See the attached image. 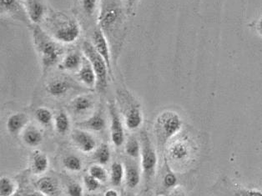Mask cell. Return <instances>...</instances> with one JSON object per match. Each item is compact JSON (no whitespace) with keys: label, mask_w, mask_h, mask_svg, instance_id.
<instances>
[{"label":"cell","mask_w":262,"mask_h":196,"mask_svg":"<svg viewBox=\"0 0 262 196\" xmlns=\"http://www.w3.org/2000/svg\"><path fill=\"white\" fill-rule=\"evenodd\" d=\"M168 196H186L183 189L180 188H174Z\"/></svg>","instance_id":"obj_38"},{"label":"cell","mask_w":262,"mask_h":196,"mask_svg":"<svg viewBox=\"0 0 262 196\" xmlns=\"http://www.w3.org/2000/svg\"><path fill=\"white\" fill-rule=\"evenodd\" d=\"M125 181L128 187L135 189L138 186L140 182V171L139 167L133 164L128 163L125 166Z\"/></svg>","instance_id":"obj_24"},{"label":"cell","mask_w":262,"mask_h":196,"mask_svg":"<svg viewBox=\"0 0 262 196\" xmlns=\"http://www.w3.org/2000/svg\"><path fill=\"white\" fill-rule=\"evenodd\" d=\"M83 182H84V187L89 192L96 191L100 187V184H101L100 181L90 176L89 173L84 176Z\"/></svg>","instance_id":"obj_34"},{"label":"cell","mask_w":262,"mask_h":196,"mask_svg":"<svg viewBox=\"0 0 262 196\" xmlns=\"http://www.w3.org/2000/svg\"><path fill=\"white\" fill-rule=\"evenodd\" d=\"M77 126L81 129L93 132H100L104 130L106 127V120L104 111H102L101 108H99L88 119L77 123Z\"/></svg>","instance_id":"obj_14"},{"label":"cell","mask_w":262,"mask_h":196,"mask_svg":"<svg viewBox=\"0 0 262 196\" xmlns=\"http://www.w3.org/2000/svg\"><path fill=\"white\" fill-rule=\"evenodd\" d=\"M182 120L179 114L172 111L161 112L155 121L154 131L158 145L161 148L178 135L182 128Z\"/></svg>","instance_id":"obj_3"},{"label":"cell","mask_w":262,"mask_h":196,"mask_svg":"<svg viewBox=\"0 0 262 196\" xmlns=\"http://www.w3.org/2000/svg\"><path fill=\"white\" fill-rule=\"evenodd\" d=\"M232 196H262V190L255 189H239Z\"/></svg>","instance_id":"obj_36"},{"label":"cell","mask_w":262,"mask_h":196,"mask_svg":"<svg viewBox=\"0 0 262 196\" xmlns=\"http://www.w3.org/2000/svg\"><path fill=\"white\" fill-rule=\"evenodd\" d=\"M27 196H45V195H43V194H40V195H39V194H30Z\"/></svg>","instance_id":"obj_41"},{"label":"cell","mask_w":262,"mask_h":196,"mask_svg":"<svg viewBox=\"0 0 262 196\" xmlns=\"http://www.w3.org/2000/svg\"><path fill=\"white\" fill-rule=\"evenodd\" d=\"M84 56L77 51H71L66 54L59 63V68L68 72H76L79 71L83 63Z\"/></svg>","instance_id":"obj_18"},{"label":"cell","mask_w":262,"mask_h":196,"mask_svg":"<svg viewBox=\"0 0 262 196\" xmlns=\"http://www.w3.org/2000/svg\"><path fill=\"white\" fill-rule=\"evenodd\" d=\"M108 114L111 119L110 130L111 141L115 146L120 147L125 142V134L122 120L120 119L119 111L114 103L108 104Z\"/></svg>","instance_id":"obj_9"},{"label":"cell","mask_w":262,"mask_h":196,"mask_svg":"<svg viewBox=\"0 0 262 196\" xmlns=\"http://www.w3.org/2000/svg\"><path fill=\"white\" fill-rule=\"evenodd\" d=\"M95 102L91 95H82L75 97L70 102V108L75 115H84L91 111Z\"/></svg>","instance_id":"obj_19"},{"label":"cell","mask_w":262,"mask_h":196,"mask_svg":"<svg viewBox=\"0 0 262 196\" xmlns=\"http://www.w3.org/2000/svg\"><path fill=\"white\" fill-rule=\"evenodd\" d=\"M124 150L129 158L134 160L140 158L141 152V144L140 140L136 137H129L124 145Z\"/></svg>","instance_id":"obj_27"},{"label":"cell","mask_w":262,"mask_h":196,"mask_svg":"<svg viewBox=\"0 0 262 196\" xmlns=\"http://www.w3.org/2000/svg\"><path fill=\"white\" fill-rule=\"evenodd\" d=\"M71 139L79 150L83 153H91L97 148L95 137L90 132L81 128H75L71 133Z\"/></svg>","instance_id":"obj_11"},{"label":"cell","mask_w":262,"mask_h":196,"mask_svg":"<svg viewBox=\"0 0 262 196\" xmlns=\"http://www.w3.org/2000/svg\"><path fill=\"white\" fill-rule=\"evenodd\" d=\"M95 196H102V195H95ZM103 196H104V195H103Z\"/></svg>","instance_id":"obj_43"},{"label":"cell","mask_w":262,"mask_h":196,"mask_svg":"<svg viewBox=\"0 0 262 196\" xmlns=\"http://www.w3.org/2000/svg\"><path fill=\"white\" fill-rule=\"evenodd\" d=\"M104 196H120L117 190L114 189H107L106 191L104 192Z\"/></svg>","instance_id":"obj_39"},{"label":"cell","mask_w":262,"mask_h":196,"mask_svg":"<svg viewBox=\"0 0 262 196\" xmlns=\"http://www.w3.org/2000/svg\"><path fill=\"white\" fill-rule=\"evenodd\" d=\"M37 189L45 196H55L59 193V185L54 179L46 176L37 181Z\"/></svg>","instance_id":"obj_22"},{"label":"cell","mask_w":262,"mask_h":196,"mask_svg":"<svg viewBox=\"0 0 262 196\" xmlns=\"http://www.w3.org/2000/svg\"><path fill=\"white\" fill-rule=\"evenodd\" d=\"M30 118L23 112L12 114L6 121V128L11 136H17L23 133L29 125Z\"/></svg>","instance_id":"obj_15"},{"label":"cell","mask_w":262,"mask_h":196,"mask_svg":"<svg viewBox=\"0 0 262 196\" xmlns=\"http://www.w3.org/2000/svg\"><path fill=\"white\" fill-rule=\"evenodd\" d=\"M119 98L124 104V125L129 130H136L141 127L144 122L142 111L140 104L134 99L127 91H119Z\"/></svg>","instance_id":"obj_7"},{"label":"cell","mask_w":262,"mask_h":196,"mask_svg":"<svg viewBox=\"0 0 262 196\" xmlns=\"http://www.w3.org/2000/svg\"><path fill=\"white\" fill-rule=\"evenodd\" d=\"M141 152H140V165L143 176L146 182L154 178L158 165V156L156 148L152 144L149 136L143 133L141 136Z\"/></svg>","instance_id":"obj_6"},{"label":"cell","mask_w":262,"mask_h":196,"mask_svg":"<svg viewBox=\"0 0 262 196\" xmlns=\"http://www.w3.org/2000/svg\"><path fill=\"white\" fill-rule=\"evenodd\" d=\"M143 196H152V195H151V194H145V195H143Z\"/></svg>","instance_id":"obj_42"},{"label":"cell","mask_w":262,"mask_h":196,"mask_svg":"<svg viewBox=\"0 0 262 196\" xmlns=\"http://www.w3.org/2000/svg\"><path fill=\"white\" fill-rule=\"evenodd\" d=\"M89 175L96 179L100 183H104L108 179V173L104 166L100 164L92 165L89 168Z\"/></svg>","instance_id":"obj_32"},{"label":"cell","mask_w":262,"mask_h":196,"mask_svg":"<svg viewBox=\"0 0 262 196\" xmlns=\"http://www.w3.org/2000/svg\"><path fill=\"white\" fill-rule=\"evenodd\" d=\"M23 2L30 22L37 25L46 19L47 7L43 0H23Z\"/></svg>","instance_id":"obj_13"},{"label":"cell","mask_w":262,"mask_h":196,"mask_svg":"<svg viewBox=\"0 0 262 196\" xmlns=\"http://www.w3.org/2000/svg\"><path fill=\"white\" fill-rule=\"evenodd\" d=\"M255 29H256L258 34L262 37V17L258 19L257 23L255 25Z\"/></svg>","instance_id":"obj_40"},{"label":"cell","mask_w":262,"mask_h":196,"mask_svg":"<svg viewBox=\"0 0 262 196\" xmlns=\"http://www.w3.org/2000/svg\"><path fill=\"white\" fill-rule=\"evenodd\" d=\"M138 0H124V6L128 14H132Z\"/></svg>","instance_id":"obj_37"},{"label":"cell","mask_w":262,"mask_h":196,"mask_svg":"<svg viewBox=\"0 0 262 196\" xmlns=\"http://www.w3.org/2000/svg\"><path fill=\"white\" fill-rule=\"evenodd\" d=\"M191 155L192 146L189 140H185V138L174 140L168 147V158L174 164L180 165L187 162Z\"/></svg>","instance_id":"obj_8"},{"label":"cell","mask_w":262,"mask_h":196,"mask_svg":"<svg viewBox=\"0 0 262 196\" xmlns=\"http://www.w3.org/2000/svg\"><path fill=\"white\" fill-rule=\"evenodd\" d=\"M72 88V83L64 77H56L46 84V91L52 97L60 98L67 95Z\"/></svg>","instance_id":"obj_16"},{"label":"cell","mask_w":262,"mask_h":196,"mask_svg":"<svg viewBox=\"0 0 262 196\" xmlns=\"http://www.w3.org/2000/svg\"><path fill=\"white\" fill-rule=\"evenodd\" d=\"M54 126L57 133L62 136L70 132L71 122L68 114H66L64 111H59L54 115Z\"/></svg>","instance_id":"obj_23"},{"label":"cell","mask_w":262,"mask_h":196,"mask_svg":"<svg viewBox=\"0 0 262 196\" xmlns=\"http://www.w3.org/2000/svg\"><path fill=\"white\" fill-rule=\"evenodd\" d=\"M0 11L2 15L17 18L23 22L30 20L23 0H0Z\"/></svg>","instance_id":"obj_10"},{"label":"cell","mask_w":262,"mask_h":196,"mask_svg":"<svg viewBox=\"0 0 262 196\" xmlns=\"http://www.w3.org/2000/svg\"><path fill=\"white\" fill-rule=\"evenodd\" d=\"M165 173L162 179V186L165 189H173L177 187L178 178L174 171L170 169L169 161L165 160Z\"/></svg>","instance_id":"obj_29"},{"label":"cell","mask_w":262,"mask_h":196,"mask_svg":"<svg viewBox=\"0 0 262 196\" xmlns=\"http://www.w3.org/2000/svg\"><path fill=\"white\" fill-rule=\"evenodd\" d=\"M99 25L107 38L117 36L123 25V12L116 0H102Z\"/></svg>","instance_id":"obj_4"},{"label":"cell","mask_w":262,"mask_h":196,"mask_svg":"<svg viewBox=\"0 0 262 196\" xmlns=\"http://www.w3.org/2000/svg\"><path fill=\"white\" fill-rule=\"evenodd\" d=\"M79 6L86 17H92L97 9L98 0H79Z\"/></svg>","instance_id":"obj_33"},{"label":"cell","mask_w":262,"mask_h":196,"mask_svg":"<svg viewBox=\"0 0 262 196\" xmlns=\"http://www.w3.org/2000/svg\"><path fill=\"white\" fill-rule=\"evenodd\" d=\"M125 177V167L122 163L115 161L111 167V181L114 186L121 185Z\"/></svg>","instance_id":"obj_25"},{"label":"cell","mask_w":262,"mask_h":196,"mask_svg":"<svg viewBox=\"0 0 262 196\" xmlns=\"http://www.w3.org/2000/svg\"><path fill=\"white\" fill-rule=\"evenodd\" d=\"M82 51L84 56L91 62L93 69L95 70L97 83L96 88L99 91H104L108 83V75L110 72L108 64L104 58L95 50V47L90 41H84L82 45Z\"/></svg>","instance_id":"obj_5"},{"label":"cell","mask_w":262,"mask_h":196,"mask_svg":"<svg viewBox=\"0 0 262 196\" xmlns=\"http://www.w3.org/2000/svg\"><path fill=\"white\" fill-rule=\"evenodd\" d=\"M46 18L49 34L57 42L70 45L78 40L80 35V27L75 18L58 12Z\"/></svg>","instance_id":"obj_2"},{"label":"cell","mask_w":262,"mask_h":196,"mask_svg":"<svg viewBox=\"0 0 262 196\" xmlns=\"http://www.w3.org/2000/svg\"><path fill=\"white\" fill-rule=\"evenodd\" d=\"M76 76L79 81L81 82L83 84L89 87V88H93L96 87L97 83V78L95 75V70L91 66V62L88 60L84 55V59L82 63L81 67L79 69V71L76 73Z\"/></svg>","instance_id":"obj_17"},{"label":"cell","mask_w":262,"mask_h":196,"mask_svg":"<svg viewBox=\"0 0 262 196\" xmlns=\"http://www.w3.org/2000/svg\"><path fill=\"white\" fill-rule=\"evenodd\" d=\"M31 169L33 173L41 176L46 173L50 166V160L42 151H34L31 157Z\"/></svg>","instance_id":"obj_21"},{"label":"cell","mask_w":262,"mask_h":196,"mask_svg":"<svg viewBox=\"0 0 262 196\" xmlns=\"http://www.w3.org/2000/svg\"><path fill=\"white\" fill-rule=\"evenodd\" d=\"M22 140L27 146L35 148L43 143V133L36 126L28 125L22 133Z\"/></svg>","instance_id":"obj_20"},{"label":"cell","mask_w":262,"mask_h":196,"mask_svg":"<svg viewBox=\"0 0 262 196\" xmlns=\"http://www.w3.org/2000/svg\"><path fill=\"white\" fill-rule=\"evenodd\" d=\"M91 43L95 47V50L104 58V60L108 64V70L111 73V47L108 43V38L100 27L96 28L93 31L91 37Z\"/></svg>","instance_id":"obj_12"},{"label":"cell","mask_w":262,"mask_h":196,"mask_svg":"<svg viewBox=\"0 0 262 196\" xmlns=\"http://www.w3.org/2000/svg\"><path fill=\"white\" fill-rule=\"evenodd\" d=\"M34 117L39 124L43 126H50L54 124V115L50 108L46 107H39L34 112Z\"/></svg>","instance_id":"obj_26"},{"label":"cell","mask_w":262,"mask_h":196,"mask_svg":"<svg viewBox=\"0 0 262 196\" xmlns=\"http://www.w3.org/2000/svg\"><path fill=\"white\" fill-rule=\"evenodd\" d=\"M18 185L13 179L2 176L0 180V196H14Z\"/></svg>","instance_id":"obj_28"},{"label":"cell","mask_w":262,"mask_h":196,"mask_svg":"<svg viewBox=\"0 0 262 196\" xmlns=\"http://www.w3.org/2000/svg\"><path fill=\"white\" fill-rule=\"evenodd\" d=\"M94 158L97 161L98 164L104 165H107L111 159V148L107 144H101L97 147L94 154Z\"/></svg>","instance_id":"obj_30"},{"label":"cell","mask_w":262,"mask_h":196,"mask_svg":"<svg viewBox=\"0 0 262 196\" xmlns=\"http://www.w3.org/2000/svg\"><path fill=\"white\" fill-rule=\"evenodd\" d=\"M69 196H84V189L79 183H70L67 187Z\"/></svg>","instance_id":"obj_35"},{"label":"cell","mask_w":262,"mask_h":196,"mask_svg":"<svg viewBox=\"0 0 262 196\" xmlns=\"http://www.w3.org/2000/svg\"><path fill=\"white\" fill-rule=\"evenodd\" d=\"M33 38L34 47L41 59L43 72H46L59 63L63 55V48L59 42L38 25L33 29Z\"/></svg>","instance_id":"obj_1"},{"label":"cell","mask_w":262,"mask_h":196,"mask_svg":"<svg viewBox=\"0 0 262 196\" xmlns=\"http://www.w3.org/2000/svg\"><path fill=\"white\" fill-rule=\"evenodd\" d=\"M63 165L69 171L79 172L83 168V162L78 156L70 155L63 158Z\"/></svg>","instance_id":"obj_31"}]
</instances>
